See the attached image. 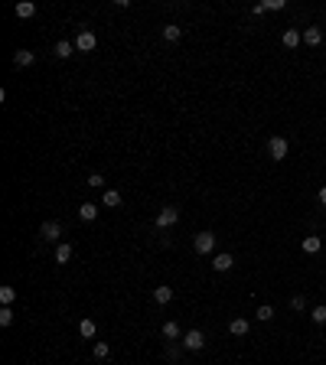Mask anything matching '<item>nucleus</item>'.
<instances>
[{"label":"nucleus","instance_id":"nucleus-5","mask_svg":"<svg viewBox=\"0 0 326 365\" xmlns=\"http://www.w3.org/2000/svg\"><path fill=\"white\" fill-rule=\"evenodd\" d=\"M176 222H180V209H176V206H163L160 216H157V228H170V225H176Z\"/></svg>","mask_w":326,"mask_h":365},{"label":"nucleus","instance_id":"nucleus-30","mask_svg":"<svg viewBox=\"0 0 326 365\" xmlns=\"http://www.w3.org/2000/svg\"><path fill=\"white\" fill-rule=\"evenodd\" d=\"M320 206H326V186H320Z\"/></svg>","mask_w":326,"mask_h":365},{"label":"nucleus","instance_id":"nucleus-6","mask_svg":"<svg viewBox=\"0 0 326 365\" xmlns=\"http://www.w3.org/2000/svg\"><path fill=\"white\" fill-rule=\"evenodd\" d=\"M202 346H206V336H202L199 329H189V333H183V349H189V352H199Z\"/></svg>","mask_w":326,"mask_h":365},{"label":"nucleus","instance_id":"nucleus-19","mask_svg":"<svg viewBox=\"0 0 326 365\" xmlns=\"http://www.w3.org/2000/svg\"><path fill=\"white\" fill-rule=\"evenodd\" d=\"M254 319H261V323H268V319H274V307H271V304H261L258 310H254Z\"/></svg>","mask_w":326,"mask_h":365},{"label":"nucleus","instance_id":"nucleus-24","mask_svg":"<svg viewBox=\"0 0 326 365\" xmlns=\"http://www.w3.org/2000/svg\"><path fill=\"white\" fill-rule=\"evenodd\" d=\"M92 355H95V359H98V362H104V359H108V355H111V349H108V342H95V349H92Z\"/></svg>","mask_w":326,"mask_h":365},{"label":"nucleus","instance_id":"nucleus-12","mask_svg":"<svg viewBox=\"0 0 326 365\" xmlns=\"http://www.w3.org/2000/svg\"><path fill=\"white\" fill-rule=\"evenodd\" d=\"M212 268H215V271H232V268H235V257L228 254V251H225V254H215V257H212Z\"/></svg>","mask_w":326,"mask_h":365},{"label":"nucleus","instance_id":"nucleus-27","mask_svg":"<svg viewBox=\"0 0 326 365\" xmlns=\"http://www.w3.org/2000/svg\"><path fill=\"white\" fill-rule=\"evenodd\" d=\"M13 323V310L10 307H0V326H10Z\"/></svg>","mask_w":326,"mask_h":365},{"label":"nucleus","instance_id":"nucleus-28","mask_svg":"<svg viewBox=\"0 0 326 365\" xmlns=\"http://www.w3.org/2000/svg\"><path fill=\"white\" fill-rule=\"evenodd\" d=\"M284 0H264V10H284Z\"/></svg>","mask_w":326,"mask_h":365},{"label":"nucleus","instance_id":"nucleus-25","mask_svg":"<svg viewBox=\"0 0 326 365\" xmlns=\"http://www.w3.org/2000/svg\"><path fill=\"white\" fill-rule=\"evenodd\" d=\"M13 300H16V287H0V304L10 307Z\"/></svg>","mask_w":326,"mask_h":365},{"label":"nucleus","instance_id":"nucleus-9","mask_svg":"<svg viewBox=\"0 0 326 365\" xmlns=\"http://www.w3.org/2000/svg\"><path fill=\"white\" fill-rule=\"evenodd\" d=\"M280 42H284L287 49H297L303 42V33L300 30H284V36H280Z\"/></svg>","mask_w":326,"mask_h":365},{"label":"nucleus","instance_id":"nucleus-2","mask_svg":"<svg viewBox=\"0 0 326 365\" xmlns=\"http://www.w3.org/2000/svg\"><path fill=\"white\" fill-rule=\"evenodd\" d=\"M192 248H196V254H212L215 235H212V231H199V235L192 238Z\"/></svg>","mask_w":326,"mask_h":365},{"label":"nucleus","instance_id":"nucleus-8","mask_svg":"<svg viewBox=\"0 0 326 365\" xmlns=\"http://www.w3.org/2000/svg\"><path fill=\"white\" fill-rule=\"evenodd\" d=\"M13 13L20 16V20H30V16H36V4H33V0H20V4L13 7Z\"/></svg>","mask_w":326,"mask_h":365},{"label":"nucleus","instance_id":"nucleus-1","mask_svg":"<svg viewBox=\"0 0 326 365\" xmlns=\"http://www.w3.org/2000/svg\"><path fill=\"white\" fill-rule=\"evenodd\" d=\"M268 154H271V160H287V154H290V144H287V137H271L268 140Z\"/></svg>","mask_w":326,"mask_h":365},{"label":"nucleus","instance_id":"nucleus-7","mask_svg":"<svg viewBox=\"0 0 326 365\" xmlns=\"http://www.w3.org/2000/svg\"><path fill=\"white\" fill-rule=\"evenodd\" d=\"M36 62V52H30V49H16L13 52V66L16 69H26V66H33Z\"/></svg>","mask_w":326,"mask_h":365},{"label":"nucleus","instance_id":"nucleus-18","mask_svg":"<svg viewBox=\"0 0 326 365\" xmlns=\"http://www.w3.org/2000/svg\"><path fill=\"white\" fill-rule=\"evenodd\" d=\"M101 206H108V209H114V206H121V192L118 189H108L101 196Z\"/></svg>","mask_w":326,"mask_h":365},{"label":"nucleus","instance_id":"nucleus-15","mask_svg":"<svg viewBox=\"0 0 326 365\" xmlns=\"http://www.w3.org/2000/svg\"><path fill=\"white\" fill-rule=\"evenodd\" d=\"M52 52H56V59H69V56H72V52H75V46H72V42H69V39H59L56 46H52Z\"/></svg>","mask_w":326,"mask_h":365},{"label":"nucleus","instance_id":"nucleus-29","mask_svg":"<svg viewBox=\"0 0 326 365\" xmlns=\"http://www.w3.org/2000/svg\"><path fill=\"white\" fill-rule=\"evenodd\" d=\"M290 307H294V310H303V307H307V300L300 297V293H297V297H294V300H290Z\"/></svg>","mask_w":326,"mask_h":365},{"label":"nucleus","instance_id":"nucleus-14","mask_svg":"<svg viewBox=\"0 0 326 365\" xmlns=\"http://www.w3.org/2000/svg\"><path fill=\"white\" fill-rule=\"evenodd\" d=\"M248 319H242V316H235L232 319V323H228V333H232V336H248Z\"/></svg>","mask_w":326,"mask_h":365},{"label":"nucleus","instance_id":"nucleus-22","mask_svg":"<svg viewBox=\"0 0 326 365\" xmlns=\"http://www.w3.org/2000/svg\"><path fill=\"white\" fill-rule=\"evenodd\" d=\"M310 319L316 326H326V304H320V307H313L310 310Z\"/></svg>","mask_w":326,"mask_h":365},{"label":"nucleus","instance_id":"nucleus-23","mask_svg":"<svg viewBox=\"0 0 326 365\" xmlns=\"http://www.w3.org/2000/svg\"><path fill=\"white\" fill-rule=\"evenodd\" d=\"M183 36V30H180V26H176V23H170V26H163V39L166 42H176V39H180Z\"/></svg>","mask_w":326,"mask_h":365},{"label":"nucleus","instance_id":"nucleus-10","mask_svg":"<svg viewBox=\"0 0 326 365\" xmlns=\"http://www.w3.org/2000/svg\"><path fill=\"white\" fill-rule=\"evenodd\" d=\"M300 248H303V254H320L323 242H320V235H307L303 242H300Z\"/></svg>","mask_w":326,"mask_h":365},{"label":"nucleus","instance_id":"nucleus-26","mask_svg":"<svg viewBox=\"0 0 326 365\" xmlns=\"http://www.w3.org/2000/svg\"><path fill=\"white\" fill-rule=\"evenodd\" d=\"M85 186H92V189H101V186H104V176H101V173H92V176L85 180Z\"/></svg>","mask_w":326,"mask_h":365},{"label":"nucleus","instance_id":"nucleus-13","mask_svg":"<svg viewBox=\"0 0 326 365\" xmlns=\"http://www.w3.org/2000/svg\"><path fill=\"white\" fill-rule=\"evenodd\" d=\"M78 216L85 222H95L98 219V202H82V206H78Z\"/></svg>","mask_w":326,"mask_h":365},{"label":"nucleus","instance_id":"nucleus-16","mask_svg":"<svg viewBox=\"0 0 326 365\" xmlns=\"http://www.w3.org/2000/svg\"><path fill=\"white\" fill-rule=\"evenodd\" d=\"M154 300H157V304H170V300H173V287H166V284H160V287H154Z\"/></svg>","mask_w":326,"mask_h":365},{"label":"nucleus","instance_id":"nucleus-11","mask_svg":"<svg viewBox=\"0 0 326 365\" xmlns=\"http://www.w3.org/2000/svg\"><path fill=\"white\" fill-rule=\"evenodd\" d=\"M303 42H307V46H320V42H323V30H320V26H307V30H303Z\"/></svg>","mask_w":326,"mask_h":365},{"label":"nucleus","instance_id":"nucleus-21","mask_svg":"<svg viewBox=\"0 0 326 365\" xmlns=\"http://www.w3.org/2000/svg\"><path fill=\"white\" fill-rule=\"evenodd\" d=\"M163 336H166V339H183V329L170 319V323H163Z\"/></svg>","mask_w":326,"mask_h":365},{"label":"nucleus","instance_id":"nucleus-17","mask_svg":"<svg viewBox=\"0 0 326 365\" xmlns=\"http://www.w3.org/2000/svg\"><path fill=\"white\" fill-rule=\"evenodd\" d=\"M78 333H82L85 339H95V336H98V326H95V319H82V323H78Z\"/></svg>","mask_w":326,"mask_h":365},{"label":"nucleus","instance_id":"nucleus-4","mask_svg":"<svg viewBox=\"0 0 326 365\" xmlns=\"http://www.w3.org/2000/svg\"><path fill=\"white\" fill-rule=\"evenodd\" d=\"M95 46H98V36H95L92 30H82L75 36V52H92Z\"/></svg>","mask_w":326,"mask_h":365},{"label":"nucleus","instance_id":"nucleus-20","mask_svg":"<svg viewBox=\"0 0 326 365\" xmlns=\"http://www.w3.org/2000/svg\"><path fill=\"white\" fill-rule=\"evenodd\" d=\"M69 257H72V245H59L56 248V264H69Z\"/></svg>","mask_w":326,"mask_h":365},{"label":"nucleus","instance_id":"nucleus-3","mask_svg":"<svg viewBox=\"0 0 326 365\" xmlns=\"http://www.w3.org/2000/svg\"><path fill=\"white\" fill-rule=\"evenodd\" d=\"M59 235H62V222L49 219V222L39 225V238H42V242H59Z\"/></svg>","mask_w":326,"mask_h":365}]
</instances>
